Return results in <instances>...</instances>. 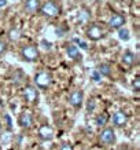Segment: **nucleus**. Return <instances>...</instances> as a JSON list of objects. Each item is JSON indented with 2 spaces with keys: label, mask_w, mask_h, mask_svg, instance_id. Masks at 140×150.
I'll return each instance as SVG.
<instances>
[{
  "label": "nucleus",
  "mask_w": 140,
  "mask_h": 150,
  "mask_svg": "<svg viewBox=\"0 0 140 150\" xmlns=\"http://www.w3.org/2000/svg\"><path fill=\"white\" fill-rule=\"evenodd\" d=\"M121 150H129V149H121Z\"/></svg>",
  "instance_id": "nucleus-27"
},
{
  "label": "nucleus",
  "mask_w": 140,
  "mask_h": 150,
  "mask_svg": "<svg viewBox=\"0 0 140 150\" xmlns=\"http://www.w3.org/2000/svg\"><path fill=\"white\" fill-rule=\"evenodd\" d=\"M84 102V92L81 90H74V91L69 95V103L72 105L74 109H80Z\"/></svg>",
  "instance_id": "nucleus-7"
},
{
  "label": "nucleus",
  "mask_w": 140,
  "mask_h": 150,
  "mask_svg": "<svg viewBox=\"0 0 140 150\" xmlns=\"http://www.w3.org/2000/svg\"><path fill=\"white\" fill-rule=\"evenodd\" d=\"M34 83L36 86L41 90H47L50 88L51 84H52V76H51L50 72H40L34 76Z\"/></svg>",
  "instance_id": "nucleus-2"
},
{
  "label": "nucleus",
  "mask_w": 140,
  "mask_h": 150,
  "mask_svg": "<svg viewBox=\"0 0 140 150\" xmlns=\"http://www.w3.org/2000/svg\"><path fill=\"white\" fill-rule=\"evenodd\" d=\"M76 41L80 44V46H81V48H84V50H87V48H88V44H87V43H84V41H81V40H78V39H76Z\"/></svg>",
  "instance_id": "nucleus-23"
},
{
  "label": "nucleus",
  "mask_w": 140,
  "mask_h": 150,
  "mask_svg": "<svg viewBox=\"0 0 140 150\" xmlns=\"http://www.w3.org/2000/svg\"><path fill=\"white\" fill-rule=\"evenodd\" d=\"M6 47H7V44L3 40H0V55H3L6 52Z\"/></svg>",
  "instance_id": "nucleus-20"
},
{
  "label": "nucleus",
  "mask_w": 140,
  "mask_h": 150,
  "mask_svg": "<svg viewBox=\"0 0 140 150\" xmlns=\"http://www.w3.org/2000/svg\"><path fill=\"white\" fill-rule=\"evenodd\" d=\"M0 131H1V124H0Z\"/></svg>",
  "instance_id": "nucleus-26"
},
{
  "label": "nucleus",
  "mask_w": 140,
  "mask_h": 150,
  "mask_svg": "<svg viewBox=\"0 0 140 150\" xmlns=\"http://www.w3.org/2000/svg\"><path fill=\"white\" fill-rule=\"evenodd\" d=\"M113 123L115 127H124V125H127L128 123V114L125 112H122V110H118L115 112L113 116Z\"/></svg>",
  "instance_id": "nucleus-11"
},
{
  "label": "nucleus",
  "mask_w": 140,
  "mask_h": 150,
  "mask_svg": "<svg viewBox=\"0 0 140 150\" xmlns=\"http://www.w3.org/2000/svg\"><path fill=\"white\" fill-rule=\"evenodd\" d=\"M39 11L47 18H55L61 14V4L56 0H50V1H47L41 6Z\"/></svg>",
  "instance_id": "nucleus-1"
},
{
  "label": "nucleus",
  "mask_w": 140,
  "mask_h": 150,
  "mask_svg": "<svg viewBox=\"0 0 140 150\" xmlns=\"http://www.w3.org/2000/svg\"><path fill=\"white\" fill-rule=\"evenodd\" d=\"M132 87H133V91L139 92V90H140V77H139V76H136V77L133 79V83H132Z\"/></svg>",
  "instance_id": "nucleus-19"
},
{
  "label": "nucleus",
  "mask_w": 140,
  "mask_h": 150,
  "mask_svg": "<svg viewBox=\"0 0 140 150\" xmlns=\"http://www.w3.org/2000/svg\"><path fill=\"white\" fill-rule=\"evenodd\" d=\"M23 98L26 100L27 103H37L39 100V91L34 86H26L23 88Z\"/></svg>",
  "instance_id": "nucleus-6"
},
{
  "label": "nucleus",
  "mask_w": 140,
  "mask_h": 150,
  "mask_svg": "<svg viewBox=\"0 0 140 150\" xmlns=\"http://www.w3.org/2000/svg\"><path fill=\"white\" fill-rule=\"evenodd\" d=\"M88 109H89V110L94 109V103H91V100H89V103H88Z\"/></svg>",
  "instance_id": "nucleus-25"
},
{
  "label": "nucleus",
  "mask_w": 140,
  "mask_h": 150,
  "mask_svg": "<svg viewBox=\"0 0 140 150\" xmlns=\"http://www.w3.org/2000/svg\"><path fill=\"white\" fill-rule=\"evenodd\" d=\"M6 6H7V0H0V10L4 8Z\"/></svg>",
  "instance_id": "nucleus-24"
},
{
  "label": "nucleus",
  "mask_w": 140,
  "mask_h": 150,
  "mask_svg": "<svg viewBox=\"0 0 140 150\" xmlns=\"http://www.w3.org/2000/svg\"><path fill=\"white\" fill-rule=\"evenodd\" d=\"M107 121H108V116L106 113L98 114V116H96V118H95L96 125H99V127H104V125L107 124Z\"/></svg>",
  "instance_id": "nucleus-16"
},
{
  "label": "nucleus",
  "mask_w": 140,
  "mask_h": 150,
  "mask_svg": "<svg viewBox=\"0 0 140 150\" xmlns=\"http://www.w3.org/2000/svg\"><path fill=\"white\" fill-rule=\"evenodd\" d=\"M99 142L102 145H113L115 142V132L111 127H106L99 135Z\"/></svg>",
  "instance_id": "nucleus-5"
},
{
  "label": "nucleus",
  "mask_w": 140,
  "mask_h": 150,
  "mask_svg": "<svg viewBox=\"0 0 140 150\" xmlns=\"http://www.w3.org/2000/svg\"><path fill=\"white\" fill-rule=\"evenodd\" d=\"M137 62V59H136V55L132 52V51H125L124 54H122V64L125 65V66H133V65Z\"/></svg>",
  "instance_id": "nucleus-14"
},
{
  "label": "nucleus",
  "mask_w": 140,
  "mask_h": 150,
  "mask_svg": "<svg viewBox=\"0 0 140 150\" xmlns=\"http://www.w3.org/2000/svg\"><path fill=\"white\" fill-rule=\"evenodd\" d=\"M59 150H73V146L70 143H65V145L61 146V149Z\"/></svg>",
  "instance_id": "nucleus-22"
},
{
  "label": "nucleus",
  "mask_w": 140,
  "mask_h": 150,
  "mask_svg": "<svg viewBox=\"0 0 140 150\" xmlns=\"http://www.w3.org/2000/svg\"><path fill=\"white\" fill-rule=\"evenodd\" d=\"M85 33H87V37H88L89 40H92V41H98V40H100V39H103L104 37L103 28L99 26V25H96V23L89 25Z\"/></svg>",
  "instance_id": "nucleus-4"
},
{
  "label": "nucleus",
  "mask_w": 140,
  "mask_h": 150,
  "mask_svg": "<svg viewBox=\"0 0 140 150\" xmlns=\"http://www.w3.org/2000/svg\"><path fill=\"white\" fill-rule=\"evenodd\" d=\"M8 36H10L11 40H18L19 39V30L18 29H11L10 33H8Z\"/></svg>",
  "instance_id": "nucleus-18"
},
{
  "label": "nucleus",
  "mask_w": 140,
  "mask_h": 150,
  "mask_svg": "<svg viewBox=\"0 0 140 150\" xmlns=\"http://www.w3.org/2000/svg\"><path fill=\"white\" fill-rule=\"evenodd\" d=\"M66 54H68V57L72 61H74V62H80L82 59V55L80 54V51H78V48H77L76 46H68V48H66Z\"/></svg>",
  "instance_id": "nucleus-13"
},
{
  "label": "nucleus",
  "mask_w": 140,
  "mask_h": 150,
  "mask_svg": "<svg viewBox=\"0 0 140 150\" xmlns=\"http://www.w3.org/2000/svg\"><path fill=\"white\" fill-rule=\"evenodd\" d=\"M125 25V17L121 14H114L113 17L108 21V26L111 28L113 30H118L120 28H122Z\"/></svg>",
  "instance_id": "nucleus-10"
},
{
  "label": "nucleus",
  "mask_w": 140,
  "mask_h": 150,
  "mask_svg": "<svg viewBox=\"0 0 140 150\" xmlns=\"http://www.w3.org/2000/svg\"><path fill=\"white\" fill-rule=\"evenodd\" d=\"M18 124L21 128H25V129H29L32 128L33 125V116L29 112H22L18 117Z\"/></svg>",
  "instance_id": "nucleus-8"
},
{
  "label": "nucleus",
  "mask_w": 140,
  "mask_h": 150,
  "mask_svg": "<svg viewBox=\"0 0 140 150\" xmlns=\"http://www.w3.org/2000/svg\"><path fill=\"white\" fill-rule=\"evenodd\" d=\"M100 77H102V76H100V74H99V72H98V70H95V72L92 73V79H94L95 81H99V80H100Z\"/></svg>",
  "instance_id": "nucleus-21"
},
{
  "label": "nucleus",
  "mask_w": 140,
  "mask_h": 150,
  "mask_svg": "<svg viewBox=\"0 0 140 150\" xmlns=\"http://www.w3.org/2000/svg\"><path fill=\"white\" fill-rule=\"evenodd\" d=\"M54 128L48 125V124H43L40 128H39V137L43 141H51L54 138Z\"/></svg>",
  "instance_id": "nucleus-9"
},
{
  "label": "nucleus",
  "mask_w": 140,
  "mask_h": 150,
  "mask_svg": "<svg viewBox=\"0 0 140 150\" xmlns=\"http://www.w3.org/2000/svg\"><path fill=\"white\" fill-rule=\"evenodd\" d=\"M21 57L26 62H36L40 54H39V50L36 46H26L21 50Z\"/></svg>",
  "instance_id": "nucleus-3"
},
{
  "label": "nucleus",
  "mask_w": 140,
  "mask_h": 150,
  "mask_svg": "<svg viewBox=\"0 0 140 150\" xmlns=\"http://www.w3.org/2000/svg\"><path fill=\"white\" fill-rule=\"evenodd\" d=\"M118 35H120V39H121V40H129V30H128L127 28H120V29H118Z\"/></svg>",
  "instance_id": "nucleus-17"
},
{
  "label": "nucleus",
  "mask_w": 140,
  "mask_h": 150,
  "mask_svg": "<svg viewBox=\"0 0 140 150\" xmlns=\"http://www.w3.org/2000/svg\"><path fill=\"white\" fill-rule=\"evenodd\" d=\"M98 72H99V74L100 76H104V77H110L111 76V66L108 64H102V65H99L98 66V69H96Z\"/></svg>",
  "instance_id": "nucleus-15"
},
{
  "label": "nucleus",
  "mask_w": 140,
  "mask_h": 150,
  "mask_svg": "<svg viewBox=\"0 0 140 150\" xmlns=\"http://www.w3.org/2000/svg\"><path fill=\"white\" fill-rule=\"evenodd\" d=\"M41 7L40 0H26L25 1V11L29 14H36Z\"/></svg>",
  "instance_id": "nucleus-12"
}]
</instances>
